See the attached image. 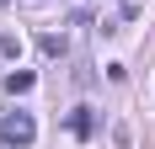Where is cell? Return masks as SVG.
<instances>
[{
    "instance_id": "1",
    "label": "cell",
    "mask_w": 155,
    "mask_h": 149,
    "mask_svg": "<svg viewBox=\"0 0 155 149\" xmlns=\"http://www.w3.org/2000/svg\"><path fill=\"white\" fill-rule=\"evenodd\" d=\"M0 138L11 149H27L32 138H38V122H32V112H5L0 117Z\"/></svg>"
},
{
    "instance_id": "2",
    "label": "cell",
    "mask_w": 155,
    "mask_h": 149,
    "mask_svg": "<svg viewBox=\"0 0 155 149\" xmlns=\"http://www.w3.org/2000/svg\"><path fill=\"white\" fill-rule=\"evenodd\" d=\"M38 53H43V59H64V53H70L64 32H43V37H38Z\"/></svg>"
},
{
    "instance_id": "3",
    "label": "cell",
    "mask_w": 155,
    "mask_h": 149,
    "mask_svg": "<svg viewBox=\"0 0 155 149\" xmlns=\"http://www.w3.org/2000/svg\"><path fill=\"white\" fill-rule=\"evenodd\" d=\"M32 85H38V74H32V69H11V74H5V90H11V96H27Z\"/></svg>"
},
{
    "instance_id": "4",
    "label": "cell",
    "mask_w": 155,
    "mask_h": 149,
    "mask_svg": "<svg viewBox=\"0 0 155 149\" xmlns=\"http://www.w3.org/2000/svg\"><path fill=\"white\" fill-rule=\"evenodd\" d=\"M91 128H96L91 112H70V133H75V138H91Z\"/></svg>"
},
{
    "instance_id": "5",
    "label": "cell",
    "mask_w": 155,
    "mask_h": 149,
    "mask_svg": "<svg viewBox=\"0 0 155 149\" xmlns=\"http://www.w3.org/2000/svg\"><path fill=\"white\" fill-rule=\"evenodd\" d=\"M0 53H5V59H16V53H21V37H16V32H5V37H0Z\"/></svg>"
}]
</instances>
